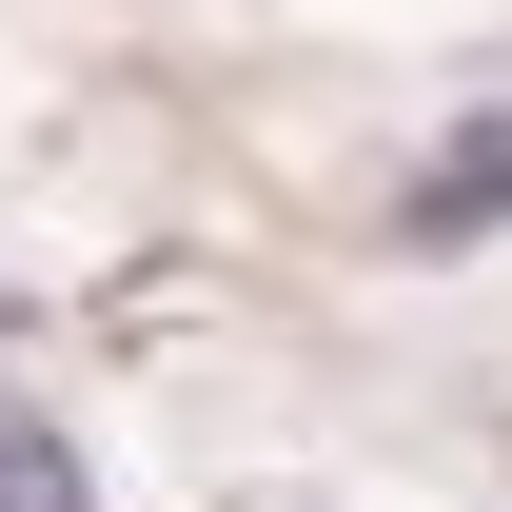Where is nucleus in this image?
<instances>
[{"label":"nucleus","instance_id":"1","mask_svg":"<svg viewBox=\"0 0 512 512\" xmlns=\"http://www.w3.org/2000/svg\"><path fill=\"white\" fill-rule=\"evenodd\" d=\"M0 512H99V493H79V453L40 434V414H0Z\"/></svg>","mask_w":512,"mask_h":512}]
</instances>
